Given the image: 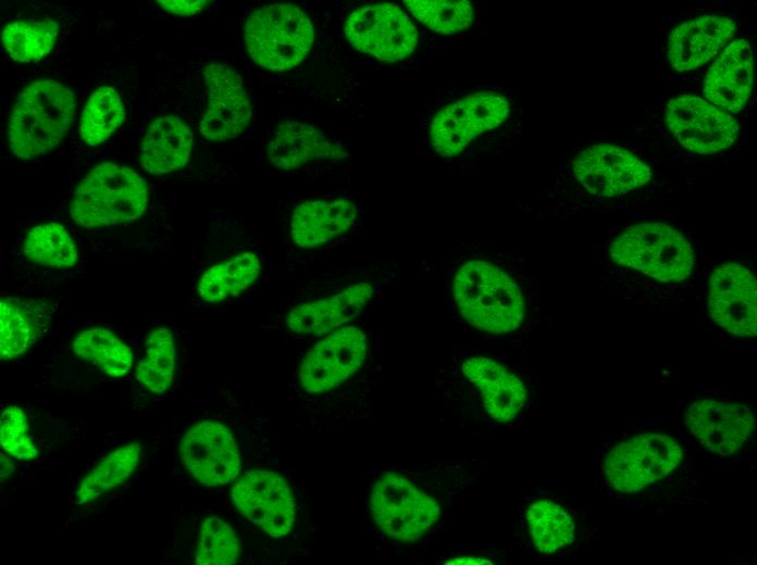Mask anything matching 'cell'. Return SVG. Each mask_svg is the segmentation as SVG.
I'll return each mask as SVG.
<instances>
[{"instance_id": "cell-39", "label": "cell", "mask_w": 757, "mask_h": 565, "mask_svg": "<svg viewBox=\"0 0 757 565\" xmlns=\"http://www.w3.org/2000/svg\"><path fill=\"white\" fill-rule=\"evenodd\" d=\"M445 564L446 565H461V564H467V565H470V564H477V565L489 564V565H492L493 563L487 558L464 555V556H458V557L450 558L447 562H445Z\"/></svg>"}, {"instance_id": "cell-26", "label": "cell", "mask_w": 757, "mask_h": 565, "mask_svg": "<svg viewBox=\"0 0 757 565\" xmlns=\"http://www.w3.org/2000/svg\"><path fill=\"white\" fill-rule=\"evenodd\" d=\"M44 326L37 307L18 299L0 302V356L9 361L25 353L37 340Z\"/></svg>"}, {"instance_id": "cell-15", "label": "cell", "mask_w": 757, "mask_h": 565, "mask_svg": "<svg viewBox=\"0 0 757 565\" xmlns=\"http://www.w3.org/2000/svg\"><path fill=\"white\" fill-rule=\"evenodd\" d=\"M208 106L200 121V134L209 141H224L238 136L249 124L252 110L240 75L221 63H210L203 71Z\"/></svg>"}, {"instance_id": "cell-28", "label": "cell", "mask_w": 757, "mask_h": 565, "mask_svg": "<svg viewBox=\"0 0 757 565\" xmlns=\"http://www.w3.org/2000/svg\"><path fill=\"white\" fill-rule=\"evenodd\" d=\"M59 24L54 20H24L8 24L2 42L9 55L17 62H36L48 55L57 41Z\"/></svg>"}, {"instance_id": "cell-34", "label": "cell", "mask_w": 757, "mask_h": 565, "mask_svg": "<svg viewBox=\"0 0 757 565\" xmlns=\"http://www.w3.org/2000/svg\"><path fill=\"white\" fill-rule=\"evenodd\" d=\"M240 544L234 529L222 518L210 516L200 528L195 563L232 565L239 557Z\"/></svg>"}, {"instance_id": "cell-13", "label": "cell", "mask_w": 757, "mask_h": 565, "mask_svg": "<svg viewBox=\"0 0 757 565\" xmlns=\"http://www.w3.org/2000/svg\"><path fill=\"white\" fill-rule=\"evenodd\" d=\"M708 311L722 329L737 337L757 334V285L744 265L725 263L710 276Z\"/></svg>"}, {"instance_id": "cell-7", "label": "cell", "mask_w": 757, "mask_h": 565, "mask_svg": "<svg viewBox=\"0 0 757 565\" xmlns=\"http://www.w3.org/2000/svg\"><path fill=\"white\" fill-rule=\"evenodd\" d=\"M683 457L680 443L671 436L645 432L615 445L605 460L609 486L631 493L663 479Z\"/></svg>"}, {"instance_id": "cell-22", "label": "cell", "mask_w": 757, "mask_h": 565, "mask_svg": "<svg viewBox=\"0 0 757 565\" xmlns=\"http://www.w3.org/2000/svg\"><path fill=\"white\" fill-rule=\"evenodd\" d=\"M357 216V208L348 199L306 201L293 212V242L301 248H315L347 231Z\"/></svg>"}, {"instance_id": "cell-31", "label": "cell", "mask_w": 757, "mask_h": 565, "mask_svg": "<svg viewBox=\"0 0 757 565\" xmlns=\"http://www.w3.org/2000/svg\"><path fill=\"white\" fill-rule=\"evenodd\" d=\"M530 535L542 553H554L573 541L574 524L559 504L549 500L533 502L526 512Z\"/></svg>"}, {"instance_id": "cell-21", "label": "cell", "mask_w": 757, "mask_h": 565, "mask_svg": "<svg viewBox=\"0 0 757 565\" xmlns=\"http://www.w3.org/2000/svg\"><path fill=\"white\" fill-rule=\"evenodd\" d=\"M346 150L328 140L315 126L295 121L278 125L269 143L270 162L284 171L298 168L310 161L340 160Z\"/></svg>"}, {"instance_id": "cell-16", "label": "cell", "mask_w": 757, "mask_h": 565, "mask_svg": "<svg viewBox=\"0 0 757 565\" xmlns=\"http://www.w3.org/2000/svg\"><path fill=\"white\" fill-rule=\"evenodd\" d=\"M685 424L709 452L727 456L737 452L750 437L754 415L743 404L705 398L690 405Z\"/></svg>"}, {"instance_id": "cell-19", "label": "cell", "mask_w": 757, "mask_h": 565, "mask_svg": "<svg viewBox=\"0 0 757 565\" xmlns=\"http://www.w3.org/2000/svg\"><path fill=\"white\" fill-rule=\"evenodd\" d=\"M373 293L370 284L359 282L327 298L302 303L288 313L287 327L301 335L331 334L357 317Z\"/></svg>"}, {"instance_id": "cell-17", "label": "cell", "mask_w": 757, "mask_h": 565, "mask_svg": "<svg viewBox=\"0 0 757 565\" xmlns=\"http://www.w3.org/2000/svg\"><path fill=\"white\" fill-rule=\"evenodd\" d=\"M735 22L724 15H702L679 24L668 39V59L677 72L708 62L733 38Z\"/></svg>"}, {"instance_id": "cell-36", "label": "cell", "mask_w": 757, "mask_h": 565, "mask_svg": "<svg viewBox=\"0 0 757 565\" xmlns=\"http://www.w3.org/2000/svg\"><path fill=\"white\" fill-rule=\"evenodd\" d=\"M460 102L463 123L474 137L499 126L509 113L507 98L495 91H477Z\"/></svg>"}, {"instance_id": "cell-9", "label": "cell", "mask_w": 757, "mask_h": 565, "mask_svg": "<svg viewBox=\"0 0 757 565\" xmlns=\"http://www.w3.org/2000/svg\"><path fill=\"white\" fill-rule=\"evenodd\" d=\"M367 352L368 337L362 329L344 326L334 330L305 354L298 371L300 387L309 393L336 388L358 371Z\"/></svg>"}, {"instance_id": "cell-3", "label": "cell", "mask_w": 757, "mask_h": 565, "mask_svg": "<svg viewBox=\"0 0 757 565\" xmlns=\"http://www.w3.org/2000/svg\"><path fill=\"white\" fill-rule=\"evenodd\" d=\"M148 187L133 170L104 162L80 181L71 203V216L84 228L131 223L147 206Z\"/></svg>"}, {"instance_id": "cell-38", "label": "cell", "mask_w": 757, "mask_h": 565, "mask_svg": "<svg viewBox=\"0 0 757 565\" xmlns=\"http://www.w3.org/2000/svg\"><path fill=\"white\" fill-rule=\"evenodd\" d=\"M210 1L206 0H161L157 3L167 12L181 16L194 15L201 12Z\"/></svg>"}, {"instance_id": "cell-14", "label": "cell", "mask_w": 757, "mask_h": 565, "mask_svg": "<svg viewBox=\"0 0 757 565\" xmlns=\"http://www.w3.org/2000/svg\"><path fill=\"white\" fill-rule=\"evenodd\" d=\"M578 181L592 194L615 197L646 185L651 172L629 150L597 143L578 154L572 163Z\"/></svg>"}, {"instance_id": "cell-27", "label": "cell", "mask_w": 757, "mask_h": 565, "mask_svg": "<svg viewBox=\"0 0 757 565\" xmlns=\"http://www.w3.org/2000/svg\"><path fill=\"white\" fill-rule=\"evenodd\" d=\"M72 349L111 377L124 376L133 365L131 348L109 328L91 327L80 331L74 338Z\"/></svg>"}, {"instance_id": "cell-37", "label": "cell", "mask_w": 757, "mask_h": 565, "mask_svg": "<svg viewBox=\"0 0 757 565\" xmlns=\"http://www.w3.org/2000/svg\"><path fill=\"white\" fill-rule=\"evenodd\" d=\"M28 430L27 418L21 407L11 405L2 411L0 442L9 455L22 461L37 457L38 450Z\"/></svg>"}, {"instance_id": "cell-35", "label": "cell", "mask_w": 757, "mask_h": 565, "mask_svg": "<svg viewBox=\"0 0 757 565\" xmlns=\"http://www.w3.org/2000/svg\"><path fill=\"white\" fill-rule=\"evenodd\" d=\"M430 134L435 151L445 158L460 154L475 138L463 123L460 100L442 108L434 115Z\"/></svg>"}, {"instance_id": "cell-24", "label": "cell", "mask_w": 757, "mask_h": 565, "mask_svg": "<svg viewBox=\"0 0 757 565\" xmlns=\"http://www.w3.org/2000/svg\"><path fill=\"white\" fill-rule=\"evenodd\" d=\"M141 443L131 442L107 453L82 479L76 493L77 504H87L123 485L136 470Z\"/></svg>"}, {"instance_id": "cell-30", "label": "cell", "mask_w": 757, "mask_h": 565, "mask_svg": "<svg viewBox=\"0 0 757 565\" xmlns=\"http://www.w3.org/2000/svg\"><path fill=\"white\" fill-rule=\"evenodd\" d=\"M125 109L117 91L101 86L88 98L79 121V134L85 143L104 142L124 122Z\"/></svg>"}, {"instance_id": "cell-23", "label": "cell", "mask_w": 757, "mask_h": 565, "mask_svg": "<svg viewBox=\"0 0 757 565\" xmlns=\"http://www.w3.org/2000/svg\"><path fill=\"white\" fill-rule=\"evenodd\" d=\"M193 133L188 125L173 115L156 118L141 142L142 167L153 175H163L184 167L190 156Z\"/></svg>"}, {"instance_id": "cell-5", "label": "cell", "mask_w": 757, "mask_h": 565, "mask_svg": "<svg viewBox=\"0 0 757 565\" xmlns=\"http://www.w3.org/2000/svg\"><path fill=\"white\" fill-rule=\"evenodd\" d=\"M618 265L631 267L661 282L686 279L694 265L690 241L663 223H640L628 227L609 247Z\"/></svg>"}, {"instance_id": "cell-4", "label": "cell", "mask_w": 757, "mask_h": 565, "mask_svg": "<svg viewBox=\"0 0 757 565\" xmlns=\"http://www.w3.org/2000/svg\"><path fill=\"white\" fill-rule=\"evenodd\" d=\"M314 37L309 16L291 3L263 5L248 16L244 27L249 56L272 72H286L302 62Z\"/></svg>"}, {"instance_id": "cell-33", "label": "cell", "mask_w": 757, "mask_h": 565, "mask_svg": "<svg viewBox=\"0 0 757 565\" xmlns=\"http://www.w3.org/2000/svg\"><path fill=\"white\" fill-rule=\"evenodd\" d=\"M412 15L433 32L454 35L473 22V7L468 0H405Z\"/></svg>"}, {"instance_id": "cell-11", "label": "cell", "mask_w": 757, "mask_h": 565, "mask_svg": "<svg viewBox=\"0 0 757 565\" xmlns=\"http://www.w3.org/2000/svg\"><path fill=\"white\" fill-rule=\"evenodd\" d=\"M665 122L684 148L702 154L727 149L740 130L737 121L727 111L690 95L669 101Z\"/></svg>"}, {"instance_id": "cell-18", "label": "cell", "mask_w": 757, "mask_h": 565, "mask_svg": "<svg viewBox=\"0 0 757 565\" xmlns=\"http://www.w3.org/2000/svg\"><path fill=\"white\" fill-rule=\"evenodd\" d=\"M754 53L744 39L730 41L708 71L703 91L708 102L731 113L740 112L750 97Z\"/></svg>"}, {"instance_id": "cell-1", "label": "cell", "mask_w": 757, "mask_h": 565, "mask_svg": "<svg viewBox=\"0 0 757 565\" xmlns=\"http://www.w3.org/2000/svg\"><path fill=\"white\" fill-rule=\"evenodd\" d=\"M75 108L73 91L53 79L24 88L9 118L8 140L14 155L26 160L54 149L66 136Z\"/></svg>"}, {"instance_id": "cell-25", "label": "cell", "mask_w": 757, "mask_h": 565, "mask_svg": "<svg viewBox=\"0 0 757 565\" xmlns=\"http://www.w3.org/2000/svg\"><path fill=\"white\" fill-rule=\"evenodd\" d=\"M260 268L256 253H239L209 267L198 281V294L207 302H220L235 297L257 280Z\"/></svg>"}, {"instance_id": "cell-12", "label": "cell", "mask_w": 757, "mask_h": 565, "mask_svg": "<svg viewBox=\"0 0 757 565\" xmlns=\"http://www.w3.org/2000/svg\"><path fill=\"white\" fill-rule=\"evenodd\" d=\"M181 457L188 473L198 482L219 487L237 478L241 464L237 443L231 430L215 420H201L184 434Z\"/></svg>"}, {"instance_id": "cell-20", "label": "cell", "mask_w": 757, "mask_h": 565, "mask_svg": "<svg viewBox=\"0 0 757 565\" xmlns=\"http://www.w3.org/2000/svg\"><path fill=\"white\" fill-rule=\"evenodd\" d=\"M463 375L482 393L487 414L499 423L513 419L526 400L524 384L504 365L486 356H473L461 366Z\"/></svg>"}, {"instance_id": "cell-29", "label": "cell", "mask_w": 757, "mask_h": 565, "mask_svg": "<svg viewBox=\"0 0 757 565\" xmlns=\"http://www.w3.org/2000/svg\"><path fill=\"white\" fill-rule=\"evenodd\" d=\"M176 368V348L173 334L157 327L146 340L145 354L139 362L137 380L152 393H163L172 385Z\"/></svg>"}, {"instance_id": "cell-2", "label": "cell", "mask_w": 757, "mask_h": 565, "mask_svg": "<svg viewBox=\"0 0 757 565\" xmlns=\"http://www.w3.org/2000/svg\"><path fill=\"white\" fill-rule=\"evenodd\" d=\"M452 293L462 317L481 331L507 334L524 319L520 288L489 262L473 260L462 264L454 278Z\"/></svg>"}, {"instance_id": "cell-8", "label": "cell", "mask_w": 757, "mask_h": 565, "mask_svg": "<svg viewBox=\"0 0 757 565\" xmlns=\"http://www.w3.org/2000/svg\"><path fill=\"white\" fill-rule=\"evenodd\" d=\"M345 36L356 50L384 62L406 59L418 38L410 18L387 2L355 9L345 21Z\"/></svg>"}, {"instance_id": "cell-6", "label": "cell", "mask_w": 757, "mask_h": 565, "mask_svg": "<svg viewBox=\"0 0 757 565\" xmlns=\"http://www.w3.org/2000/svg\"><path fill=\"white\" fill-rule=\"evenodd\" d=\"M370 508L380 530L399 542L419 540L440 515V505L433 497L409 478L392 472L374 484Z\"/></svg>"}, {"instance_id": "cell-32", "label": "cell", "mask_w": 757, "mask_h": 565, "mask_svg": "<svg viewBox=\"0 0 757 565\" xmlns=\"http://www.w3.org/2000/svg\"><path fill=\"white\" fill-rule=\"evenodd\" d=\"M24 254L30 262L52 268H69L77 261V248L72 237L58 223L32 228L25 237Z\"/></svg>"}, {"instance_id": "cell-10", "label": "cell", "mask_w": 757, "mask_h": 565, "mask_svg": "<svg viewBox=\"0 0 757 565\" xmlns=\"http://www.w3.org/2000/svg\"><path fill=\"white\" fill-rule=\"evenodd\" d=\"M232 502L249 522L272 537L289 533L295 522L294 494L286 480L270 469L246 472L233 485Z\"/></svg>"}]
</instances>
